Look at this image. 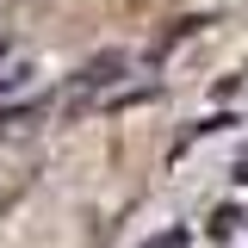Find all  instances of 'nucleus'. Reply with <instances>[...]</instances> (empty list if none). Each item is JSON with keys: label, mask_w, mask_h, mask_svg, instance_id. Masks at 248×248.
Segmentation results:
<instances>
[{"label": "nucleus", "mask_w": 248, "mask_h": 248, "mask_svg": "<svg viewBox=\"0 0 248 248\" xmlns=\"http://www.w3.org/2000/svg\"><path fill=\"white\" fill-rule=\"evenodd\" d=\"M118 68H124V56H99V62H87V75L75 81V93H68V99H75V106H87L106 81H118Z\"/></svg>", "instance_id": "f257e3e1"}]
</instances>
